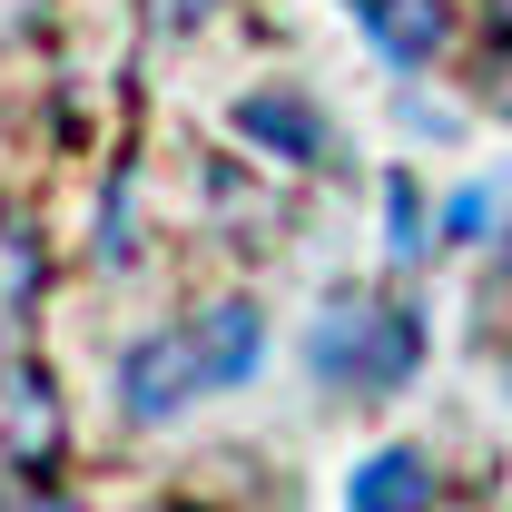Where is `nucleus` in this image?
I'll list each match as a JSON object with an SVG mask.
<instances>
[{"label": "nucleus", "instance_id": "f8f14e48", "mask_svg": "<svg viewBox=\"0 0 512 512\" xmlns=\"http://www.w3.org/2000/svg\"><path fill=\"white\" fill-rule=\"evenodd\" d=\"M493 109H503V119H512V69H503V79H493Z\"/></svg>", "mask_w": 512, "mask_h": 512}, {"label": "nucleus", "instance_id": "423d86ee", "mask_svg": "<svg viewBox=\"0 0 512 512\" xmlns=\"http://www.w3.org/2000/svg\"><path fill=\"white\" fill-rule=\"evenodd\" d=\"M188 335H197V355H207V384H247L256 365H266V316H256L247 296L188 316Z\"/></svg>", "mask_w": 512, "mask_h": 512}, {"label": "nucleus", "instance_id": "ddd939ff", "mask_svg": "<svg viewBox=\"0 0 512 512\" xmlns=\"http://www.w3.org/2000/svg\"><path fill=\"white\" fill-rule=\"evenodd\" d=\"M503 394H512V375H503Z\"/></svg>", "mask_w": 512, "mask_h": 512}, {"label": "nucleus", "instance_id": "6e6552de", "mask_svg": "<svg viewBox=\"0 0 512 512\" xmlns=\"http://www.w3.org/2000/svg\"><path fill=\"white\" fill-rule=\"evenodd\" d=\"M493 217H503V178H473V188H453V207L434 217V227H444L453 247H473V237H483Z\"/></svg>", "mask_w": 512, "mask_h": 512}, {"label": "nucleus", "instance_id": "20e7f679", "mask_svg": "<svg viewBox=\"0 0 512 512\" xmlns=\"http://www.w3.org/2000/svg\"><path fill=\"white\" fill-rule=\"evenodd\" d=\"M355 30L375 40V60L394 79H424V69L453 50V0H345Z\"/></svg>", "mask_w": 512, "mask_h": 512}, {"label": "nucleus", "instance_id": "f257e3e1", "mask_svg": "<svg viewBox=\"0 0 512 512\" xmlns=\"http://www.w3.org/2000/svg\"><path fill=\"white\" fill-rule=\"evenodd\" d=\"M424 365V306L404 296H365V286H335L325 316L306 325V375L345 404H394Z\"/></svg>", "mask_w": 512, "mask_h": 512}, {"label": "nucleus", "instance_id": "0eeeda50", "mask_svg": "<svg viewBox=\"0 0 512 512\" xmlns=\"http://www.w3.org/2000/svg\"><path fill=\"white\" fill-rule=\"evenodd\" d=\"M424 247H434V207L414 197V178H384V256L414 266Z\"/></svg>", "mask_w": 512, "mask_h": 512}, {"label": "nucleus", "instance_id": "4468645a", "mask_svg": "<svg viewBox=\"0 0 512 512\" xmlns=\"http://www.w3.org/2000/svg\"><path fill=\"white\" fill-rule=\"evenodd\" d=\"M178 512H197V503H178Z\"/></svg>", "mask_w": 512, "mask_h": 512}, {"label": "nucleus", "instance_id": "9b49d317", "mask_svg": "<svg viewBox=\"0 0 512 512\" xmlns=\"http://www.w3.org/2000/svg\"><path fill=\"white\" fill-rule=\"evenodd\" d=\"M207 10H227V0H168V20H207Z\"/></svg>", "mask_w": 512, "mask_h": 512}, {"label": "nucleus", "instance_id": "39448f33", "mask_svg": "<svg viewBox=\"0 0 512 512\" xmlns=\"http://www.w3.org/2000/svg\"><path fill=\"white\" fill-rule=\"evenodd\" d=\"M345 512H434V453L424 444H384L345 473Z\"/></svg>", "mask_w": 512, "mask_h": 512}, {"label": "nucleus", "instance_id": "1a4fd4ad", "mask_svg": "<svg viewBox=\"0 0 512 512\" xmlns=\"http://www.w3.org/2000/svg\"><path fill=\"white\" fill-rule=\"evenodd\" d=\"M0 512H79V503H60V493H40V483H20V493H10Z\"/></svg>", "mask_w": 512, "mask_h": 512}, {"label": "nucleus", "instance_id": "f03ea898", "mask_svg": "<svg viewBox=\"0 0 512 512\" xmlns=\"http://www.w3.org/2000/svg\"><path fill=\"white\" fill-rule=\"evenodd\" d=\"M227 128L247 138L256 158L296 168V178H316V168H335V158H345V138H335V119H325V109L306 99V89H296V79H266V89H247Z\"/></svg>", "mask_w": 512, "mask_h": 512}, {"label": "nucleus", "instance_id": "7ed1b4c3", "mask_svg": "<svg viewBox=\"0 0 512 512\" xmlns=\"http://www.w3.org/2000/svg\"><path fill=\"white\" fill-rule=\"evenodd\" d=\"M197 394H217V384H207V355H197L188 325H158V335H138L119 355V414L128 424H178Z\"/></svg>", "mask_w": 512, "mask_h": 512}, {"label": "nucleus", "instance_id": "9d476101", "mask_svg": "<svg viewBox=\"0 0 512 512\" xmlns=\"http://www.w3.org/2000/svg\"><path fill=\"white\" fill-rule=\"evenodd\" d=\"M483 296H512V237L493 247V266H483Z\"/></svg>", "mask_w": 512, "mask_h": 512}]
</instances>
